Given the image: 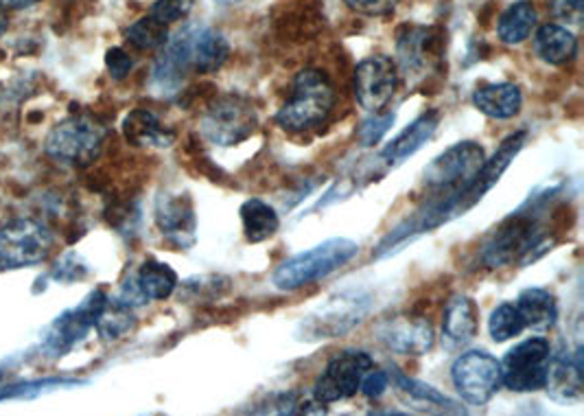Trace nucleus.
<instances>
[{"mask_svg": "<svg viewBox=\"0 0 584 416\" xmlns=\"http://www.w3.org/2000/svg\"><path fill=\"white\" fill-rule=\"evenodd\" d=\"M525 140H527L525 130H519V132L511 135L508 139H504V142L499 145V149L491 158L484 160L479 174L475 176V180L471 182V187L466 191L455 194V196H447V198H429L416 212H412L394 230H389L388 235L382 239L379 248H377V257L379 259L389 257V255L403 250V246L407 241H414L416 237H420L425 232H432V230L454 221L457 217L466 215L471 208L477 207L486 198V194L508 171L513 160L519 156Z\"/></svg>", "mask_w": 584, "mask_h": 416, "instance_id": "f257e3e1", "label": "nucleus"}, {"mask_svg": "<svg viewBox=\"0 0 584 416\" xmlns=\"http://www.w3.org/2000/svg\"><path fill=\"white\" fill-rule=\"evenodd\" d=\"M552 200V191L529 198L523 207L506 217L484 241L479 259L486 268H506L515 261L529 264L552 250L550 239L541 230V212Z\"/></svg>", "mask_w": 584, "mask_h": 416, "instance_id": "f03ea898", "label": "nucleus"}, {"mask_svg": "<svg viewBox=\"0 0 584 416\" xmlns=\"http://www.w3.org/2000/svg\"><path fill=\"white\" fill-rule=\"evenodd\" d=\"M337 103V92L328 75L318 69L300 70L291 83V95L276 115V123L291 135H305L325 126Z\"/></svg>", "mask_w": 584, "mask_h": 416, "instance_id": "7ed1b4c3", "label": "nucleus"}, {"mask_svg": "<svg viewBox=\"0 0 584 416\" xmlns=\"http://www.w3.org/2000/svg\"><path fill=\"white\" fill-rule=\"evenodd\" d=\"M357 255H359L357 241L346 239V237H333V239H326L323 244L314 246L311 250L298 252L291 259L283 261L276 268L271 283L276 289L294 291V289H300V287H307L311 283L330 277L333 273L350 264Z\"/></svg>", "mask_w": 584, "mask_h": 416, "instance_id": "20e7f679", "label": "nucleus"}, {"mask_svg": "<svg viewBox=\"0 0 584 416\" xmlns=\"http://www.w3.org/2000/svg\"><path fill=\"white\" fill-rule=\"evenodd\" d=\"M259 128V112L250 97L239 92L219 95L199 119L201 137L217 147H235L250 139Z\"/></svg>", "mask_w": 584, "mask_h": 416, "instance_id": "39448f33", "label": "nucleus"}, {"mask_svg": "<svg viewBox=\"0 0 584 416\" xmlns=\"http://www.w3.org/2000/svg\"><path fill=\"white\" fill-rule=\"evenodd\" d=\"M108 130L90 115H75L58 123L44 140V151L60 165L90 167L103 151Z\"/></svg>", "mask_w": 584, "mask_h": 416, "instance_id": "423d86ee", "label": "nucleus"}, {"mask_svg": "<svg viewBox=\"0 0 584 416\" xmlns=\"http://www.w3.org/2000/svg\"><path fill=\"white\" fill-rule=\"evenodd\" d=\"M56 248V235L38 217H16L0 228V273L44 264Z\"/></svg>", "mask_w": 584, "mask_h": 416, "instance_id": "0eeeda50", "label": "nucleus"}, {"mask_svg": "<svg viewBox=\"0 0 584 416\" xmlns=\"http://www.w3.org/2000/svg\"><path fill=\"white\" fill-rule=\"evenodd\" d=\"M398 77L412 88H420L445 67V38L434 27H403L396 40Z\"/></svg>", "mask_w": 584, "mask_h": 416, "instance_id": "6e6552de", "label": "nucleus"}, {"mask_svg": "<svg viewBox=\"0 0 584 416\" xmlns=\"http://www.w3.org/2000/svg\"><path fill=\"white\" fill-rule=\"evenodd\" d=\"M486 160V151L475 140L455 142L447 151L436 156L423 171V187L429 198H447L471 187Z\"/></svg>", "mask_w": 584, "mask_h": 416, "instance_id": "1a4fd4ad", "label": "nucleus"}, {"mask_svg": "<svg viewBox=\"0 0 584 416\" xmlns=\"http://www.w3.org/2000/svg\"><path fill=\"white\" fill-rule=\"evenodd\" d=\"M370 307L373 296L366 289L339 291L300 323L296 336L307 343L344 336L368 316Z\"/></svg>", "mask_w": 584, "mask_h": 416, "instance_id": "9d476101", "label": "nucleus"}, {"mask_svg": "<svg viewBox=\"0 0 584 416\" xmlns=\"http://www.w3.org/2000/svg\"><path fill=\"white\" fill-rule=\"evenodd\" d=\"M110 296L103 289H92L77 307L58 316L42 334V353L47 357H65L95 329Z\"/></svg>", "mask_w": 584, "mask_h": 416, "instance_id": "9b49d317", "label": "nucleus"}, {"mask_svg": "<svg viewBox=\"0 0 584 416\" xmlns=\"http://www.w3.org/2000/svg\"><path fill=\"white\" fill-rule=\"evenodd\" d=\"M552 345L545 338H529L511 348L499 361L502 384L513 393H536L547 384Z\"/></svg>", "mask_w": 584, "mask_h": 416, "instance_id": "f8f14e48", "label": "nucleus"}, {"mask_svg": "<svg viewBox=\"0 0 584 416\" xmlns=\"http://www.w3.org/2000/svg\"><path fill=\"white\" fill-rule=\"evenodd\" d=\"M452 379L466 404L486 406L502 388L499 361L488 350H466L455 359Z\"/></svg>", "mask_w": 584, "mask_h": 416, "instance_id": "ddd939ff", "label": "nucleus"}, {"mask_svg": "<svg viewBox=\"0 0 584 416\" xmlns=\"http://www.w3.org/2000/svg\"><path fill=\"white\" fill-rule=\"evenodd\" d=\"M375 366L366 350H342L328 359L323 375L314 386V397L320 404H337L357 395L364 375Z\"/></svg>", "mask_w": 584, "mask_h": 416, "instance_id": "4468645a", "label": "nucleus"}, {"mask_svg": "<svg viewBox=\"0 0 584 416\" xmlns=\"http://www.w3.org/2000/svg\"><path fill=\"white\" fill-rule=\"evenodd\" d=\"M398 88V69L388 56H373L355 69V97L357 103L370 112H384Z\"/></svg>", "mask_w": 584, "mask_h": 416, "instance_id": "2eb2a0df", "label": "nucleus"}, {"mask_svg": "<svg viewBox=\"0 0 584 416\" xmlns=\"http://www.w3.org/2000/svg\"><path fill=\"white\" fill-rule=\"evenodd\" d=\"M194 72L191 53V22L167 38L151 69V88L162 95H176L185 83L187 75Z\"/></svg>", "mask_w": 584, "mask_h": 416, "instance_id": "dca6fc26", "label": "nucleus"}, {"mask_svg": "<svg viewBox=\"0 0 584 416\" xmlns=\"http://www.w3.org/2000/svg\"><path fill=\"white\" fill-rule=\"evenodd\" d=\"M384 347L398 355H425L436 345L434 325L423 316H394L377 327Z\"/></svg>", "mask_w": 584, "mask_h": 416, "instance_id": "f3484780", "label": "nucleus"}, {"mask_svg": "<svg viewBox=\"0 0 584 416\" xmlns=\"http://www.w3.org/2000/svg\"><path fill=\"white\" fill-rule=\"evenodd\" d=\"M156 224L165 239L189 250L197 239V217L189 194H162L156 200Z\"/></svg>", "mask_w": 584, "mask_h": 416, "instance_id": "a211bd4d", "label": "nucleus"}, {"mask_svg": "<svg viewBox=\"0 0 584 416\" xmlns=\"http://www.w3.org/2000/svg\"><path fill=\"white\" fill-rule=\"evenodd\" d=\"M583 345L570 350H561V355L552 353L550 373H547V393L561 404H578L583 402Z\"/></svg>", "mask_w": 584, "mask_h": 416, "instance_id": "6ab92c4d", "label": "nucleus"}, {"mask_svg": "<svg viewBox=\"0 0 584 416\" xmlns=\"http://www.w3.org/2000/svg\"><path fill=\"white\" fill-rule=\"evenodd\" d=\"M479 334V307L466 294H455L445 307L443 318V347L462 350L468 347Z\"/></svg>", "mask_w": 584, "mask_h": 416, "instance_id": "aec40b11", "label": "nucleus"}, {"mask_svg": "<svg viewBox=\"0 0 584 416\" xmlns=\"http://www.w3.org/2000/svg\"><path fill=\"white\" fill-rule=\"evenodd\" d=\"M438 126H441V112L436 110L423 112L412 126H407L396 139L384 147V151L379 153V162L386 169L403 165L409 156H414L418 149H423L429 140L434 139Z\"/></svg>", "mask_w": 584, "mask_h": 416, "instance_id": "412c9836", "label": "nucleus"}, {"mask_svg": "<svg viewBox=\"0 0 584 416\" xmlns=\"http://www.w3.org/2000/svg\"><path fill=\"white\" fill-rule=\"evenodd\" d=\"M191 53L194 72L210 75L228 62L230 44L217 29L201 22H191Z\"/></svg>", "mask_w": 584, "mask_h": 416, "instance_id": "4be33fe9", "label": "nucleus"}, {"mask_svg": "<svg viewBox=\"0 0 584 416\" xmlns=\"http://www.w3.org/2000/svg\"><path fill=\"white\" fill-rule=\"evenodd\" d=\"M473 106L488 119L508 121L519 115L523 95H521L519 86L508 83V81L484 83V86H477V90L473 92Z\"/></svg>", "mask_w": 584, "mask_h": 416, "instance_id": "5701e85b", "label": "nucleus"}, {"mask_svg": "<svg viewBox=\"0 0 584 416\" xmlns=\"http://www.w3.org/2000/svg\"><path fill=\"white\" fill-rule=\"evenodd\" d=\"M517 309L525 329L536 334H545L556 325L558 318V303L550 289L543 287H527L517 296Z\"/></svg>", "mask_w": 584, "mask_h": 416, "instance_id": "b1692460", "label": "nucleus"}, {"mask_svg": "<svg viewBox=\"0 0 584 416\" xmlns=\"http://www.w3.org/2000/svg\"><path fill=\"white\" fill-rule=\"evenodd\" d=\"M123 137L133 147H156V149H167L176 142V132L165 128L160 119L142 108L131 110L130 115L123 119Z\"/></svg>", "mask_w": 584, "mask_h": 416, "instance_id": "393cba45", "label": "nucleus"}, {"mask_svg": "<svg viewBox=\"0 0 584 416\" xmlns=\"http://www.w3.org/2000/svg\"><path fill=\"white\" fill-rule=\"evenodd\" d=\"M536 56L552 67H563L578 56V38L563 24H543L534 36Z\"/></svg>", "mask_w": 584, "mask_h": 416, "instance_id": "a878e982", "label": "nucleus"}, {"mask_svg": "<svg viewBox=\"0 0 584 416\" xmlns=\"http://www.w3.org/2000/svg\"><path fill=\"white\" fill-rule=\"evenodd\" d=\"M131 275L136 278V285L140 287V291L147 300H167L169 296H174V291L180 285V278L176 275V270L169 264H162L156 259H147Z\"/></svg>", "mask_w": 584, "mask_h": 416, "instance_id": "bb28decb", "label": "nucleus"}, {"mask_svg": "<svg viewBox=\"0 0 584 416\" xmlns=\"http://www.w3.org/2000/svg\"><path fill=\"white\" fill-rule=\"evenodd\" d=\"M239 212H241L244 235L250 244H263V241L271 239L280 228V217H278L276 208L269 207L259 198L246 200L239 208Z\"/></svg>", "mask_w": 584, "mask_h": 416, "instance_id": "cd10ccee", "label": "nucleus"}, {"mask_svg": "<svg viewBox=\"0 0 584 416\" xmlns=\"http://www.w3.org/2000/svg\"><path fill=\"white\" fill-rule=\"evenodd\" d=\"M534 27H536L534 4L529 0H519L502 13V18L497 22V36L504 44L515 47L532 36Z\"/></svg>", "mask_w": 584, "mask_h": 416, "instance_id": "c85d7f7f", "label": "nucleus"}, {"mask_svg": "<svg viewBox=\"0 0 584 416\" xmlns=\"http://www.w3.org/2000/svg\"><path fill=\"white\" fill-rule=\"evenodd\" d=\"M389 382L396 386L398 393H403L405 397H409L412 402H416L420 406H436L443 413H462V408L455 404L454 399H449L447 395H443L438 388H434L429 384L412 379L398 370L389 373Z\"/></svg>", "mask_w": 584, "mask_h": 416, "instance_id": "c756f323", "label": "nucleus"}, {"mask_svg": "<svg viewBox=\"0 0 584 416\" xmlns=\"http://www.w3.org/2000/svg\"><path fill=\"white\" fill-rule=\"evenodd\" d=\"M136 327V316H133V309L126 307L123 303H119L117 298H110L106 309L101 311L95 329L99 331V336L106 340V343H115V340H121L126 338L130 331H133Z\"/></svg>", "mask_w": 584, "mask_h": 416, "instance_id": "7c9ffc66", "label": "nucleus"}, {"mask_svg": "<svg viewBox=\"0 0 584 416\" xmlns=\"http://www.w3.org/2000/svg\"><path fill=\"white\" fill-rule=\"evenodd\" d=\"M126 38L133 49L138 51H154L160 49L169 38V24L156 20L154 16H145L130 24Z\"/></svg>", "mask_w": 584, "mask_h": 416, "instance_id": "2f4dec72", "label": "nucleus"}, {"mask_svg": "<svg viewBox=\"0 0 584 416\" xmlns=\"http://www.w3.org/2000/svg\"><path fill=\"white\" fill-rule=\"evenodd\" d=\"M271 408H265L263 413L271 415H325V404H320L314 393H303V390H289L283 395H276L269 402Z\"/></svg>", "mask_w": 584, "mask_h": 416, "instance_id": "473e14b6", "label": "nucleus"}, {"mask_svg": "<svg viewBox=\"0 0 584 416\" xmlns=\"http://www.w3.org/2000/svg\"><path fill=\"white\" fill-rule=\"evenodd\" d=\"M523 329H525V325H523V318H521L519 309L515 303L497 305L488 318L491 338L499 345L517 338Z\"/></svg>", "mask_w": 584, "mask_h": 416, "instance_id": "72a5a7b5", "label": "nucleus"}, {"mask_svg": "<svg viewBox=\"0 0 584 416\" xmlns=\"http://www.w3.org/2000/svg\"><path fill=\"white\" fill-rule=\"evenodd\" d=\"M83 382L77 379H38V382H22V384H13V386H4L0 388V402L7 399H31L38 397L47 390H56L60 386H77Z\"/></svg>", "mask_w": 584, "mask_h": 416, "instance_id": "f704fd0d", "label": "nucleus"}, {"mask_svg": "<svg viewBox=\"0 0 584 416\" xmlns=\"http://www.w3.org/2000/svg\"><path fill=\"white\" fill-rule=\"evenodd\" d=\"M396 121V115L394 112H377V115H370L357 130V139L364 145V147H373L377 145L379 140L384 139L389 132V128L394 126Z\"/></svg>", "mask_w": 584, "mask_h": 416, "instance_id": "c9c22d12", "label": "nucleus"}, {"mask_svg": "<svg viewBox=\"0 0 584 416\" xmlns=\"http://www.w3.org/2000/svg\"><path fill=\"white\" fill-rule=\"evenodd\" d=\"M88 275H90L88 261L77 252H66L65 257H60L51 270V278H56L60 283H75V280H81Z\"/></svg>", "mask_w": 584, "mask_h": 416, "instance_id": "e433bc0d", "label": "nucleus"}, {"mask_svg": "<svg viewBox=\"0 0 584 416\" xmlns=\"http://www.w3.org/2000/svg\"><path fill=\"white\" fill-rule=\"evenodd\" d=\"M194 2L195 0H156L149 9V16H154L165 24H174L191 13Z\"/></svg>", "mask_w": 584, "mask_h": 416, "instance_id": "4c0bfd02", "label": "nucleus"}, {"mask_svg": "<svg viewBox=\"0 0 584 416\" xmlns=\"http://www.w3.org/2000/svg\"><path fill=\"white\" fill-rule=\"evenodd\" d=\"M389 388V373L386 370H368L362 379V386L359 390L368 397V399H382L386 395V390Z\"/></svg>", "mask_w": 584, "mask_h": 416, "instance_id": "58836bf2", "label": "nucleus"}, {"mask_svg": "<svg viewBox=\"0 0 584 416\" xmlns=\"http://www.w3.org/2000/svg\"><path fill=\"white\" fill-rule=\"evenodd\" d=\"M106 69L112 79H126L133 69V60H131L130 53L123 51L121 47H112L106 53Z\"/></svg>", "mask_w": 584, "mask_h": 416, "instance_id": "ea45409f", "label": "nucleus"}, {"mask_svg": "<svg viewBox=\"0 0 584 416\" xmlns=\"http://www.w3.org/2000/svg\"><path fill=\"white\" fill-rule=\"evenodd\" d=\"M552 13L570 24H581L584 18V0H552Z\"/></svg>", "mask_w": 584, "mask_h": 416, "instance_id": "a19ab883", "label": "nucleus"}, {"mask_svg": "<svg viewBox=\"0 0 584 416\" xmlns=\"http://www.w3.org/2000/svg\"><path fill=\"white\" fill-rule=\"evenodd\" d=\"M350 9L366 13V16H386L398 0H344Z\"/></svg>", "mask_w": 584, "mask_h": 416, "instance_id": "79ce46f5", "label": "nucleus"}, {"mask_svg": "<svg viewBox=\"0 0 584 416\" xmlns=\"http://www.w3.org/2000/svg\"><path fill=\"white\" fill-rule=\"evenodd\" d=\"M40 0H0V9H29L33 4H38Z\"/></svg>", "mask_w": 584, "mask_h": 416, "instance_id": "37998d69", "label": "nucleus"}, {"mask_svg": "<svg viewBox=\"0 0 584 416\" xmlns=\"http://www.w3.org/2000/svg\"><path fill=\"white\" fill-rule=\"evenodd\" d=\"M7 31V20L0 16V36Z\"/></svg>", "mask_w": 584, "mask_h": 416, "instance_id": "c03bdc74", "label": "nucleus"}]
</instances>
